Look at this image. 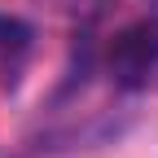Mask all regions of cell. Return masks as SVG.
Wrapping results in <instances>:
<instances>
[{"instance_id": "obj_1", "label": "cell", "mask_w": 158, "mask_h": 158, "mask_svg": "<svg viewBox=\"0 0 158 158\" xmlns=\"http://www.w3.org/2000/svg\"><path fill=\"white\" fill-rule=\"evenodd\" d=\"M106 75L123 92L145 88L158 75V13L136 18L114 31V40L106 44Z\"/></svg>"}, {"instance_id": "obj_2", "label": "cell", "mask_w": 158, "mask_h": 158, "mask_svg": "<svg viewBox=\"0 0 158 158\" xmlns=\"http://www.w3.org/2000/svg\"><path fill=\"white\" fill-rule=\"evenodd\" d=\"M27 40H31V27H27V22L0 13V53H22Z\"/></svg>"}]
</instances>
